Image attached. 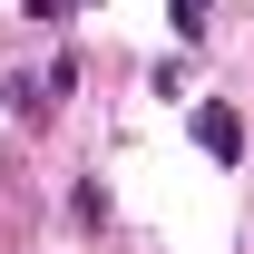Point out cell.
<instances>
[{
    "label": "cell",
    "instance_id": "cell-2",
    "mask_svg": "<svg viewBox=\"0 0 254 254\" xmlns=\"http://www.w3.org/2000/svg\"><path fill=\"white\" fill-rule=\"evenodd\" d=\"M176 10V39H205V0H166Z\"/></svg>",
    "mask_w": 254,
    "mask_h": 254
},
{
    "label": "cell",
    "instance_id": "cell-1",
    "mask_svg": "<svg viewBox=\"0 0 254 254\" xmlns=\"http://www.w3.org/2000/svg\"><path fill=\"white\" fill-rule=\"evenodd\" d=\"M195 147H205L215 166H235V157H245V118H235L225 98H205V108H195Z\"/></svg>",
    "mask_w": 254,
    "mask_h": 254
}]
</instances>
